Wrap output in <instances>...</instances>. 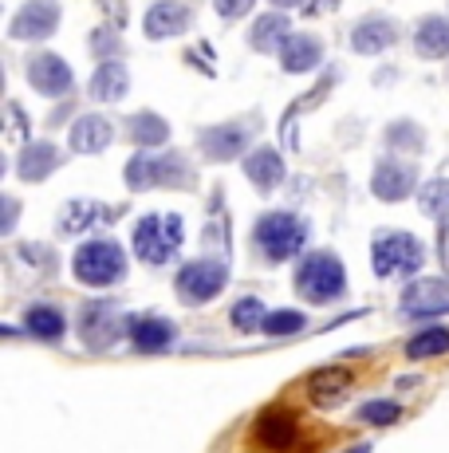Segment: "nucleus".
Wrapping results in <instances>:
<instances>
[{
    "label": "nucleus",
    "mask_w": 449,
    "mask_h": 453,
    "mask_svg": "<svg viewBox=\"0 0 449 453\" xmlns=\"http://www.w3.org/2000/svg\"><path fill=\"white\" fill-rule=\"evenodd\" d=\"M72 273L80 284L88 288H110L126 276V252L118 241H88V245L75 249V260H72Z\"/></svg>",
    "instance_id": "nucleus-1"
},
{
    "label": "nucleus",
    "mask_w": 449,
    "mask_h": 453,
    "mask_svg": "<svg viewBox=\"0 0 449 453\" xmlns=\"http://www.w3.org/2000/svg\"><path fill=\"white\" fill-rule=\"evenodd\" d=\"M256 245L269 260L276 265H284V260L300 257L308 245V221L296 213H288V209H272V213H264L261 221H256Z\"/></svg>",
    "instance_id": "nucleus-2"
},
{
    "label": "nucleus",
    "mask_w": 449,
    "mask_h": 453,
    "mask_svg": "<svg viewBox=\"0 0 449 453\" xmlns=\"http://www.w3.org/2000/svg\"><path fill=\"white\" fill-rule=\"evenodd\" d=\"M131 245L138 252V260L146 265H170L181 249V217L178 213H150L134 225Z\"/></svg>",
    "instance_id": "nucleus-3"
},
{
    "label": "nucleus",
    "mask_w": 449,
    "mask_h": 453,
    "mask_svg": "<svg viewBox=\"0 0 449 453\" xmlns=\"http://www.w3.org/2000/svg\"><path fill=\"white\" fill-rule=\"evenodd\" d=\"M126 181H131V189H154V186H189L194 181V170H189V162L181 158L174 150H138L131 165H126Z\"/></svg>",
    "instance_id": "nucleus-4"
},
{
    "label": "nucleus",
    "mask_w": 449,
    "mask_h": 453,
    "mask_svg": "<svg viewBox=\"0 0 449 453\" xmlns=\"http://www.w3.org/2000/svg\"><path fill=\"white\" fill-rule=\"evenodd\" d=\"M343 288H347V273L343 265L331 257V252H312V257L300 260L296 268V292L312 303H331L339 300Z\"/></svg>",
    "instance_id": "nucleus-5"
},
{
    "label": "nucleus",
    "mask_w": 449,
    "mask_h": 453,
    "mask_svg": "<svg viewBox=\"0 0 449 453\" xmlns=\"http://www.w3.org/2000/svg\"><path fill=\"white\" fill-rule=\"evenodd\" d=\"M370 265L378 276H410L426 265V249L410 233H378L370 245Z\"/></svg>",
    "instance_id": "nucleus-6"
},
{
    "label": "nucleus",
    "mask_w": 449,
    "mask_h": 453,
    "mask_svg": "<svg viewBox=\"0 0 449 453\" xmlns=\"http://www.w3.org/2000/svg\"><path fill=\"white\" fill-rule=\"evenodd\" d=\"M229 284V273H224V265L217 260H194V265H186L178 273V296L186 303H209L213 296H221V288Z\"/></svg>",
    "instance_id": "nucleus-7"
},
{
    "label": "nucleus",
    "mask_w": 449,
    "mask_h": 453,
    "mask_svg": "<svg viewBox=\"0 0 449 453\" xmlns=\"http://www.w3.org/2000/svg\"><path fill=\"white\" fill-rule=\"evenodd\" d=\"M402 311L414 319L426 316H445L449 311V276H426V280H414L402 292Z\"/></svg>",
    "instance_id": "nucleus-8"
},
{
    "label": "nucleus",
    "mask_w": 449,
    "mask_h": 453,
    "mask_svg": "<svg viewBox=\"0 0 449 453\" xmlns=\"http://www.w3.org/2000/svg\"><path fill=\"white\" fill-rule=\"evenodd\" d=\"M253 438L264 453H292L300 446V422H296V414H288V411H269L256 418Z\"/></svg>",
    "instance_id": "nucleus-9"
},
{
    "label": "nucleus",
    "mask_w": 449,
    "mask_h": 453,
    "mask_svg": "<svg viewBox=\"0 0 449 453\" xmlns=\"http://www.w3.org/2000/svg\"><path fill=\"white\" fill-rule=\"evenodd\" d=\"M28 83L36 87L40 95H48V99H59V95H72L75 75L56 51H36V56L28 59Z\"/></svg>",
    "instance_id": "nucleus-10"
},
{
    "label": "nucleus",
    "mask_w": 449,
    "mask_h": 453,
    "mask_svg": "<svg viewBox=\"0 0 449 453\" xmlns=\"http://www.w3.org/2000/svg\"><path fill=\"white\" fill-rule=\"evenodd\" d=\"M59 24V4L56 0H28L20 12L12 16V40H48Z\"/></svg>",
    "instance_id": "nucleus-11"
},
{
    "label": "nucleus",
    "mask_w": 449,
    "mask_h": 453,
    "mask_svg": "<svg viewBox=\"0 0 449 453\" xmlns=\"http://www.w3.org/2000/svg\"><path fill=\"white\" fill-rule=\"evenodd\" d=\"M248 138H253V127L248 123H221L202 134V150H205V158H213V162H229V158H237L240 150H248Z\"/></svg>",
    "instance_id": "nucleus-12"
},
{
    "label": "nucleus",
    "mask_w": 449,
    "mask_h": 453,
    "mask_svg": "<svg viewBox=\"0 0 449 453\" xmlns=\"http://www.w3.org/2000/svg\"><path fill=\"white\" fill-rule=\"evenodd\" d=\"M414 186H418V173H414V165L394 162V158L378 162L375 181H370L375 197H383V202H402V197L414 194Z\"/></svg>",
    "instance_id": "nucleus-13"
},
{
    "label": "nucleus",
    "mask_w": 449,
    "mask_h": 453,
    "mask_svg": "<svg viewBox=\"0 0 449 453\" xmlns=\"http://www.w3.org/2000/svg\"><path fill=\"white\" fill-rule=\"evenodd\" d=\"M189 20H194V12H189L186 4H178V0H158V4L146 12V36L150 40L181 36V32L189 28Z\"/></svg>",
    "instance_id": "nucleus-14"
},
{
    "label": "nucleus",
    "mask_w": 449,
    "mask_h": 453,
    "mask_svg": "<svg viewBox=\"0 0 449 453\" xmlns=\"http://www.w3.org/2000/svg\"><path fill=\"white\" fill-rule=\"evenodd\" d=\"M123 327H131L123 316H118V308L115 303H91L88 311H83V339L95 347H107L110 339H118L123 335Z\"/></svg>",
    "instance_id": "nucleus-15"
},
{
    "label": "nucleus",
    "mask_w": 449,
    "mask_h": 453,
    "mask_svg": "<svg viewBox=\"0 0 449 453\" xmlns=\"http://www.w3.org/2000/svg\"><path fill=\"white\" fill-rule=\"evenodd\" d=\"M394 40H399V28H394V20H386V16H367V20L351 32V48H355L359 56H378V51H386Z\"/></svg>",
    "instance_id": "nucleus-16"
},
{
    "label": "nucleus",
    "mask_w": 449,
    "mask_h": 453,
    "mask_svg": "<svg viewBox=\"0 0 449 453\" xmlns=\"http://www.w3.org/2000/svg\"><path fill=\"white\" fill-rule=\"evenodd\" d=\"M245 178L253 181L256 189L269 194V189H276L284 181V158L272 150V146H256V150L245 158Z\"/></svg>",
    "instance_id": "nucleus-17"
},
{
    "label": "nucleus",
    "mask_w": 449,
    "mask_h": 453,
    "mask_svg": "<svg viewBox=\"0 0 449 453\" xmlns=\"http://www.w3.org/2000/svg\"><path fill=\"white\" fill-rule=\"evenodd\" d=\"M319 59H323V43L316 36H288L280 48V67L292 75L312 72V67H319Z\"/></svg>",
    "instance_id": "nucleus-18"
},
{
    "label": "nucleus",
    "mask_w": 449,
    "mask_h": 453,
    "mask_svg": "<svg viewBox=\"0 0 449 453\" xmlns=\"http://www.w3.org/2000/svg\"><path fill=\"white\" fill-rule=\"evenodd\" d=\"M126 335H131V343L138 351H166V347L174 343V324L158 319V316H138V319H131Z\"/></svg>",
    "instance_id": "nucleus-19"
},
{
    "label": "nucleus",
    "mask_w": 449,
    "mask_h": 453,
    "mask_svg": "<svg viewBox=\"0 0 449 453\" xmlns=\"http://www.w3.org/2000/svg\"><path fill=\"white\" fill-rule=\"evenodd\" d=\"M110 138H115V127H110V119L103 115H83L80 123L72 127V150L80 154H99L110 146Z\"/></svg>",
    "instance_id": "nucleus-20"
},
{
    "label": "nucleus",
    "mask_w": 449,
    "mask_h": 453,
    "mask_svg": "<svg viewBox=\"0 0 449 453\" xmlns=\"http://www.w3.org/2000/svg\"><path fill=\"white\" fill-rule=\"evenodd\" d=\"M351 382H355V374H351V371L327 367V371H319V374L308 379V395H312L316 406H335L351 390Z\"/></svg>",
    "instance_id": "nucleus-21"
},
{
    "label": "nucleus",
    "mask_w": 449,
    "mask_h": 453,
    "mask_svg": "<svg viewBox=\"0 0 449 453\" xmlns=\"http://www.w3.org/2000/svg\"><path fill=\"white\" fill-rule=\"evenodd\" d=\"M59 165V150L51 142H28L20 154V162H16V173H20L24 181H44L51 170Z\"/></svg>",
    "instance_id": "nucleus-22"
},
{
    "label": "nucleus",
    "mask_w": 449,
    "mask_h": 453,
    "mask_svg": "<svg viewBox=\"0 0 449 453\" xmlns=\"http://www.w3.org/2000/svg\"><path fill=\"white\" fill-rule=\"evenodd\" d=\"M126 87H131V75H126V67H123V64L107 59V64L95 67V75H91V95H95L99 103H115V99H123Z\"/></svg>",
    "instance_id": "nucleus-23"
},
{
    "label": "nucleus",
    "mask_w": 449,
    "mask_h": 453,
    "mask_svg": "<svg viewBox=\"0 0 449 453\" xmlns=\"http://www.w3.org/2000/svg\"><path fill=\"white\" fill-rule=\"evenodd\" d=\"M292 20L284 12H269V16H261V20L253 24V32H248V43H253L256 51H280L284 48V40L292 36Z\"/></svg>",
    "instance_id": "nucleus-24"
},
{
    "label": "nucleus",
    "mask_w": 449,
    "mask_h": 453,
    "mask_svg": "<svg viewBox=\"0 0 449 453\" xmlns=\"http://www.w3.org/2000/svg\"><path fill=\"white\" fill-rule=\"evenodd\" d=\"M414 48H418V56H426V59L449 56V20L445 16H426V20L418 24Z\"/></svg>",
    "instance_id": "nucleus-25"
},
{
    "label": "nucleus",
    "mask_w": 449,
    "mask_h": 453,
    "mask_svg": "<svg viewBox=\"0 0 449 453\" xmlns=\"http://www.w3.org/2000/svg\"><path fill=\"white\" fill-rule=\"evenodd\" d=\"M126 134H131L134 146H142V150H154V146H162L170 138V127H166V119L142 111V115H134L131 123H126Z\"/></svg>",
    "instance_id": "nucleus-26"
},
{
    "label": "nucleus",
    "mask_w": 449,
    "mask_h": 453,
    "mask_svg": "<svg viewBox=\"0 0 449 453\" xmlns=\"http://www.w3.org/2000/svg\"><path fill=\"white\" fill-rule=\"evenodd\" d=\"M95 221H110V209L99 205V202H72L64 209V217H59V229L64 233H83Z\"/></svg>",
    "instance_id": "nucleus-27"
},
{
    "label": "nucleus",
    "mask_w": 449,
    "mask_h": 453,
    "mask_svg": "<svg viewBox=\"0 0 449 453\" xmlns=\"http://www.w3.org/2000/svg\"><path fill=\"white\" fill-rule=\"evenodd\" d=\"M445 351H449V327H426L406 343L410 359H434V355H445Z\"/></svg>",
    "instance_id": "nucleus-28"
},
{
    "label": "nucleus",
    "mask_w": 449,
    "mask_h": 453,
    "mask_svg": "<svg viewBox=\"0 0 449 453\" xmlns=\"http://www.w3.org/2000/svg\"><path fill=\"white\" fill-rule=\"evenodd\" d=\"M24 324H28V331L36 339H59L64 335V316H59L56 308H48V303H36V308H28V319H24Z\"/></svg>",
    "instance_id": "nucleus-29"
},
{
    "label": "nucleus",
    "mask_w": 449,
    "mask_h": 453,
    "mask_svg": "<svg viewBox=\"0 0 449 453\" xmlns=\"http://www.w3.org/2000/svg\"><path fill=\"white\" fill-rule=\"evenodd\" d=\"M264 319H269V311H264V303L256 296H245V300L232 303V327L237 331H256L264 327Z\"/></svg>",
    "instance_id": "nucleus-30"
},
{
    "label": "nucleus",
    "mask_w": 449,
    "mask_h": 453,
    "mask_svg": "<svg viewBox=\"0 0 449 453\" xmlns=\"http://www.w3.org/2000/svg\"><path fill=\"white\" fill-rule=\"evenodd\" d=\"M308 327V319L300 316V311H269V319H264V335H272V339H288V335H296V331H304Z\"/></svg>",
    "instance_id": "nucleus-31"
},
{
    "label": "nucleus",
    "mask_w": 449,
    "mask_h": 453,
    "mask_svg": "<svg viewBox=\"0 0 449 453\" xmlns=\"http://www.w3.org/2000/svg\"><path fill=\"white\" fill-rule=\"evenodd\" d=\"M422 213H430V217L449 213V181H430L426 194H422Z\"/></svg>",
    "instance_id": "nucleus-32"
},
{
    "label": "nucleus",
    "mask_w": 449,
    "mask_h": 453,
    "mask_svg": "<svg viewBox=\"0 0 449 453\" xmlns=\"http://www.w3.org/2000/svg\"><path fill=\"white\" fill-rule=\"evenodd\" d=\"M399 403H378V398H375V403H367V406H362V411H359V418H362V422H378V426H391V422H399Z\"/></svg>",
    "instance_id": "nucleus-33"
},
{
    "label": "nucleus",
    "mask_w": 449,
    "mask_h": 453,
    "mask_svg": "<svg viewBox=\"0 0 449 453\" xmlns=\"http://www.w3.org/2000/svg\"><path fill=\"white\" fill-rule=\"evenodd\" d=\"M256 0H213V8H217L221 20H240L245 12H253Z\"/></svg>",
    "instance_id": "nucleus-34"
},
{
    "label": "nucleus",
    "mask_w": 449,
    "mask_h": 453,
    "mask_svg": "<svg viewBox=\"0 0 449 453\" xmlns=\"http://www.w3.org/2000/svg\"><path fill=\"white\" fill-rule=\"evenodd\" d=\"M12 225H16V202L4 197V233H12Z\"/></svg>",
    "instance_id": "nucleus-35"
},
{
    "label": "nucleus",
    "mask_w": 449,
    "mask_h": 453,
    "mask_svg": "<svg viewBox=\"0 0 449 453\" xmlns=\"http://www.w3.org/2000/svg\"><path fill=\"white\" fill-rule=\"evenodd\" d=\"M276 8H284V12H288V8H300V4H308V0H272Z\"/></svg>",
    "instance_id": "nucleus-36"
}]
</instances>
